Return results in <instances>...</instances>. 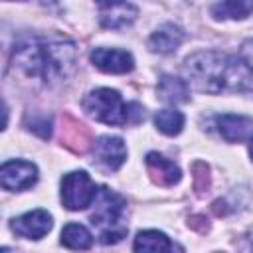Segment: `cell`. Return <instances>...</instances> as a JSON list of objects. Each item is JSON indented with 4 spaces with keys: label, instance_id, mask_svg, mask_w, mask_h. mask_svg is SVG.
<instances>
[{
    "label": "cell",
    "instance_id": "obj_1",
    "mask_svg": "<svg viewBox=\"0 0 253 253\" xmlns=\"http://www.w3.org/2000/svg\"><path fill=\"white\" fill-rule=\"evenodd\" d=\"M12 67L26 79L53 87L77 69V47L61 34H24L12 47Z\"/></svg>",
    "mask_w": 253,
    "mask_h": 253
},
{
    "label": "cell",
    "instance_id": "obj_2",
    "mask_svg": "<svg viewBox=\"0 0 253 253\" xmlns=\"http://www.w3.org/2000/svg\"><path fill=\"white\" fill-rule=\"evenodd\" d=\"M184 81L190 89L221 95L253 91V73L241 57L223 51H196L184 59Z\"/></svg>",
    "mask_w": 253,
    "mask_h": 253
},
{
    "label": "cell",
    "instance_id": "obj_3",
    "mask_svg": "<svg viewBox=\"0 0 253 253\" xmlns=\"http://www.w3.org/2000/svg\"><path fill=\"white\" fill-rule=\"evenodd\" d=\"M81 105L91 119L111 126H125L130 123H138L144 117V109L138 103H125L121 93L109 87H99L89 91Z\"/></svg>",
    "mask_w": 253,
    "mask_h": 253
},
{
    "label": "cell",
    "instance_id": "obj_4",
    "mask_svg": "<svg viewBox=\"0 0 253 253\" xmlns=\"http://www.w3.org/2000/svg\"><path fill=\"white\" fill-rule=\"evenodd\" d=\"M91 223L99 231L101 243H119L126 235V225L123 223L125 219V210L126 202L121 194L101 186L97 188V196L91 204Z\"/></svg>",
    "mask_w": 253,
    "mask_h": 253
},
{
    "label": "cell",
    "instance_id": "obj_5",
    "mask_svg": "<svg viewBox=\"0 0 253 253\" xmlns=\"http://www.w3.org/2000/svg\"><path fill=\"white\" fill-rule=\"evenodd\" d=\"M95 196L97 186L85 170H73L61 178V202L69 211L85 210L93 204Z\"/></svg>",
    "mask_w": 253,
    "mask_h": 253
},
{
    "label": "cell",
    "instance_id": "obj_6",
    "mask_svg": "<svg viewBox=\"0 0 253 253\" xmlns=\"http://www.w3.org/2000/svg\"><path fill=\"white\" fill-rule=\"evenodd\" d=\"M91 154H93V164L99 170H103V172H115L126 160V146H125L123 138L105 134V136H99L93 142Z\"/></svg>",
    "mask_w": 253,
    "mask_h": 253
},
{
    "label": "cell",
    "instance_id": "obj_7",
    "mask_svg": "<svg viewBox=\"0 0 253 253\" xmlns=\"http://www.w3.org/2000/svg\"><path fill=\"white\" fill-rule=\"evenodd\" d=\"M38 182V168L28 160H8L0 166V184L4 190L22 192Z\"/></svg>",
    "mask_w": 253,
    "mask_h": 253
},
{
    "label": "cell",
    "instance_id": "obj_8",
    "mask_svg": "<svg viewBox=\"0 0 253 253\" xmlns=\"http://www.w3.org/2000/svg\"><path fill=\"white\" fill-rule=\"evenodd\" d=\"M10 227L16 235L26 239H42L45 237L53 227V217L45 210H32L26 211L10 221Z\"/></svg>",
    "mask_w": 253,
    "mask_h": 253
},
{
    "label": "cell",
    "instance_id": "obj_9",
    "mask_svg": "<svg viewBox=\"0 0 253 253\" xmlns=\"http://www.w3.org/2000/svg\"><path fill=\"white\" fill-rule=\"evenodd\" d=\"M91 61L97 69L103 73H113V75H123L132 71L134 67V57L126 49H117V47H97L91 51Z\"/></svg>",
    "mask_w": 253,
    "mask_h": 253
},
{
    "label": "cell",
    "instance_id": "obj_10",
    "mask_svg": "<svg viewBox=\"0 0 253 253\" xmlns=\"http://www.w3.org/2000/svg\"><path fill=\"white\" fill-rule=\"evenodd\" d=\"M138 16V8L130 2H103L99 4V22L107 30H121L132 24Z\"/></svg>",
    "mask_w": 253,
    "mask_h": 253
},
{
    "label": "cell",
    "instance_id": "obj_11",
    "mask_svg": "<svg viewBox=\"0 0 253 253\" xmlns=\"http://www.w3.org/2000/svg\"><path fill=\"white\" fill-rule=\"evenodd\" d=\"M215 126H217V132L221 134L223 140L241 142V140L249 138V134L253 132V119L245 117V115L225 113V115H219L215 119Z\"/></svg>",
    "mask_w": 253,
    "mask_h": 253
},
{
    "label": "cell",
    "instance_id": "obj_12",
    "mask_svg": "<svg viewBox=\"0 0 253 253\" xmlns=\"http://www.w3.org/2000/svg\"><path fill=\"white\" fill-rule=\"evenodd\" d=\"M184 38H186V34H184V30L180 26H176V24H162L148 38V49L152 53H172V51H176L182 45Z\"/></svg>",
    "mask_w": 253,
    "mask_h": 253
},
{
    "label": "cell",
    "instance_id": "obj_13",
    "mask_svg": "<svg viewBox=\"0 0 253 253\" xmlns=\"http://www.w3.org/2000/svg\"><path fill=\"white\" fill-rule=\"evenodd\" d=\"M146 168H148L150 178L160 186H174L182 178L180 168L172 160H168L166 156H162L158 152L146 154Z\"/></svg>",
    "mask_w": 253,
    "mask_h": 253
},
{
    "label": "cell",
    "instance_id": "obj_14",
    "mask_svg": "<svg viewBox=\"0 0 253 253\" xmlns=\"http://www.w3.org/2000/svg\"><path fill=\"white\" fill-rule=\"evenodd\" d=\"M132 249L134 253H172L174 245L166 233L158 229H146L134 237Z\"/></svg>",
    "mask_w": 253,
    "mask_h": 253
},
{
    "label": "cell",
    "instance_id": "obj_15",
    "mask_svg": "<svg viewBox=\"0 0 253 253\" xmlns=\"http://www.w3.org/2000/svg\"><path fill=\"white\" fill-rule=\"evenodd\" d=\"M158 95L164 103H188L190 99V87L186 85L184 79L172 77V75H162L158 81Z\"/></svg>",
    "mask_w": 253,
    "mask_h": 253
},
{
    "label": "cell",
    "instance_id": "obj_16",
    "mask_svg": "<svg viewBox=\"0 0 253 253\" xmlns=\"http://www.w3.org/2000/svg\"><path fill=\"white\" fill-rule=\"evenodd\" d=\"M253 12V0H227L215 2L210 8L213 20H245Z\"/></svg>",
    "mask_w": 253,
    "mask_h": 253
},
{
    "label": "cell",
    "instance_id": "obj_17",
    "mask_svg": "<svg viewBox=\"0 0 253 253\" xmlns=\"http://www.w3.org/2000/svg\"><path fill=\"white\" fill-rule=\"evenodd\" d=\"M61 245L73 251H85L93 245V235L85 225L71 221L61 229Z\"/></svg>",
    "mask_w": 253,
    "mask_h": 253
},
{
    "label": "cell",
    "instance_id": "obj_18",
    "mask_svg": "<svg viewBox=\"0 0 253 253\" xmlns=\"http://www.w3.org/2000/svg\"><path fill=\"white\" fill-rule=\"evenodd\" d=\"M156 128L166 136H176L184 128V115L176 109H162L154 117Z\"/></svg>",
    "mask_w": 253,
    "mask_h": 253
},
{
    "label": "cell",
    "instance_id": "obj_19",
    "mask_svg": "<svg viewBox=\"0 0 253 253\" xmlns=\"http://www.w3.org/2000/svg\"><path fill=\"white\" fill-rule=\"evenodd\" d=\"M239 55H241V59L247 63V67H249L251 73H253V40L243 42V45H241V49H239Z\"/></svg>",
    "mask_w": 253,
    "mask_h": 253
},
{
    "label": "cell",
    "instance_id": "obj_20",
    "mask_svg": "<svg viewBox=\"0 0 253 253\" xmlns=\"http://www.w3.org/2000/svg\"><path fill=\"white\" fill-rule=\"evenodd\" d=\"M249 154H251V160H253V134L249 138Z\"/></svg>",
    "mask_w": 253,
    "mask_h": 253
},
{
    "label": "cell",
    "instance_id": "obj_21",
    "mask_svg": "<svg viewBox=\"0 0 253 253\" xmlns=\"http://www.w3.org/2000/svg\"><path fill=\"white\" fill-rule=\"evenodd\" d=\"M2 253H12V249L10 247H2Z\"/></svg>",
    "mask_w": 253,
    "mask_h": 253
}]
</instances>
